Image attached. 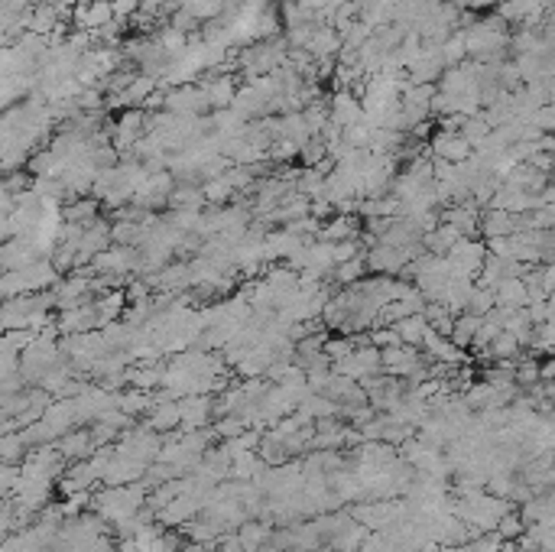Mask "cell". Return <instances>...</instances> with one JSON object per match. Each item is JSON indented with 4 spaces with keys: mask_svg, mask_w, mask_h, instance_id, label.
<instances>
[{
    "mask_svg": "<svg viewBox=\"0 0 555 552\" xmlns=\"http://www.w3.org/2000/svg\"><path fill=\"white\" fill-rule=\"evenodd\" d=\"M335 280H338V286H351V283H357V280H364L367 276V263H364V253H357V257H351V260H345V263H338L335 270Z\"/></svg>",
    "mask_w": 555,
    "mask_h": 552,
    "instance_id": "277c9868",
    "label": "cell"
},
{
    "mask_svg": "<svg viewBox=\"0 0 555 552\" xmlns=\"http://www.w3.org/2000/svg\"><path fill=\"white\" fill-rule=\"evenodd\" d=\"M490 292H494L497 309H526V302H529V290H526L523 276H506Z\"/></svg>",
    "mask_w": 555,
    "mask_h": 552,
    "instance_id": "6da1fadb",
    "label": "cell"
},
{
    "mask_svg": "<svg viewBox=\"0 0 555 552\" xmlns=\"http://www.w3.org/2000/svg\"><path fill=\"white\" fill-rule=\"evenodd\" d=\"M523 530H526L523 517H516V513H510V510H506L504 517L497 520V533H500V540H513V536H523Z\"/></svg>",
    "mask_w": 555,
    "mask_h": 552,
    "instance_id": "5b68a950",
    "label": "cell"
},
{
    "mask_svg": "<svg viewBox=\"0 0 555 552\" xmlns=\"http://www.w3.org/2000/svg\"><path fill=\"white\" fill-rule=\"evenodd\" d=\"M153 419H149V426L153 429H169V426H176L179 422V406L176 403H163V406H153Z\"/></svg>",
    "mask_w": 555,
    "mask_h": 552,
    "instance_id": "8992f818",
    "label": "cell"
},
{
    "mask_svg": "<svg viewBox=\"0 0 555 552\" xmlns=\"http://www.w3.org/2000/svg\"><path fill=\"white\" fill-rule=\"evenodd\" d=\"M347 237H357V224L347 218H335L328 221L325 228H318L315 241H328V244H338V241H347Z\"/></svg>",
    "mask_w": 555,
    "mask_h": 552,
    "instance_id": "3957f363",
    "label": "cell"
},
{
    "mask_svg": "<svg viewBox=\"0 0 555 552\" xmlns=\"http://www.w3.org/2000/svg\"><path fill=\"white\" fill-rule=\"evenodd\" d=\"M182 552H205L201 546H189V549H182Z\"/></svg>",
    "mask_w": 555,
    "mask_h": 552,
    "instance_id": "52a82bcc",
    "label": "cell"
},
{
    "mask_svg": "<svg viewBox=\"0 0 555 552\" xmlns=\"http://www.w3.org/2000/svg\"><path fill=\"white\" fill-rule=\"evenodd\" d=\"M393 331H397L399 344H409V348H419L422 338H426V319H422V312H413V315H403V319L393 321Z\"/></svg>",
    "mask_w": 555,
    "mask_h": 552,
    "instance_id": "7a4b0ae2",
    "label": "cell"
}]
</instances>
